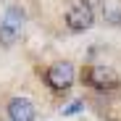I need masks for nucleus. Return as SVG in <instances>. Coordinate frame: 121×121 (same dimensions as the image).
Returning <instances> with one entry per match:
<instances>
[{"instance_id":"obj_1","label":"nucleus","mask_w":121,"mask_h":121,"mask_svg":"<svg viewBox=\"0 0 121 121\" xmlns=\"http://www.w3.org/2000/svg\"><path fill=\"white\" fill-rule=\"evenodd\" d=\"M74 76H76V71H74V66L69 63V60H58V63H53V66L48 69L45 82H48L55 92H63V90H69V87L74 84Z\"/></svg>"},{"instance_id":"obj_2","label":"nucleus","mask_w":121,"mask_h":121,"mask_svg":"<svg viewBox=\"0 0 121 121\" xmlns=\"http://www.w3.org/2000/svg\"><path fill=\"white\" fill-rule=\"evenodd\" d=\"M21 26H24V13L18 8H8L0 21V45H13L21 37Z\"/></svg>"},{"instance_id":"obj_3","label":"nucleus","mask_w":121,"mask_h":121,"mask_svg":"<svg viewBox=\"0 0 121 121\" xmlns=\"http://www.w3.org/2000/svg\"><path fill=\"white\" fill-rule=\"evenodd\" d=\"M87 82H90L95 90H113V87L121 84V79H118V74L113 71V66L95 63V66H90V71H87Z\"/></svg>"},{"instance_id":"obj_4","label":"nucleus","mask_w":121,"mask_h":121,"mask_svg":"<svg viewBox=\"0 0 121 121\" xmlns=\"http://www.w3.org/2000/svg\"><path fill=\"white\" fill-rule=\"evenodd\" d=\"M66 24H69L71 32H87V29L95 24V13H92V8H90L87 3H76V5H71L69 13H66Z\"/></svg>"},{"instance_id":"obj_5","label":"nucleus","mask_w":121,"mask_h":121,"mask_svg":"<svg viewBox=\"0 0 121 121\" xmlns=\"http://www.w3.org/2000/svg\"><path fill=\"white\" fill-rule=\"evenodd\" d=\"M37 111H34V103L26 97H13L8 103V118L11 121H34Z\"/></svg>"},{"instance_id":"obj_6","label":"nucleus","mask_w":121,"mask_h":121,"mask_svg":"<svg viewBox=\"0 0 121 121\" xmlns=\"http://www.w3.org/2000/svg\"><path fill=\"white\" fill-rule=\"evenodd\" d=\"M82 108H84V103H82V100H74L71 105H66V108H63V116H76Z\"/></svg>"}]
</instances>
